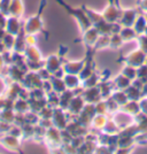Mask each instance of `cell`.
<instances>
[{
    "instance_id": "obj_4",
    "label": "cell",
    "mask_w": 147,
    "mask_h": 154,
    "mask_svg": "<svg viewBox=\"0 0 147 154\" xmlns=\"http://www.w3.org/2000/svg\"><path fill=\"white\" fill-rule=\"evenodd\" d=\"M24 13V4L22 0H12L9 5V12L8 15H13L16 17H20Z\"/></svg>"
},
{
    "instance_id": "obj_1",
    "label": "cell",
    "mask_w": 147,
    "mask_h": 154,
    "mask_svg": "<svg viewBox=\"0 0 147 154\" xmlns=\"http://www.w3.org/2000/svg\"><path fill=\"white\" fill-rule=\"evenodd\" d=\"M0 145L4 148H6L8 151L12 152H20V147H21V138L14 137V136L9 135V134H5V135L0 136Z\"/></svg>"
},
{
    "instance_id": "obj_5",
    "label": "cell",
    "mask_w": 147,
    "mask_h": 154,
    "mask_svg": "<svg viewBox=\"0 0 147 154\" xmlns=\"http://www.w3.org/2000/svg\"><path fill=\"white\" fill-rule=\"evenodd\" d=\"M16 113L14 112V109H2L0 110V120L5 121L7 123H14V119H15Z\"/></svg>"
},
{
    "instance_id": "obj_2",
    "label": "cell",
    "mask_w": 147,
    "mask_h": 154,
    "mask_svg": "<svg viewBox=\"0 0 147 154\" xmlns=\"http://www.w3.org/2000/svg\"><path fill=\"white\" fill-rule=\"evenodd\" d=\"M23 29L26 35H36L37 32L41 31L43 29V22L40 20V15L37 14L35 16H31L30 19L26 21L23 24Z\"/></svg>"
},
{
    "instance_id": "obj_6",
    "label": "cell",
    "mask_w": 147,
    "mask_h": 154,
    "mask_svg": "<svg viewBox=\"0 0 147 154\" xmlns=\"http://www.w3.org/2000/svg\"><path fill=\"white\" fill-rule=\"evenodd\" d=\"M2 44L5 46V50L6 51H13V47H14V43H15V36L14 35H11L6 32L5 36L2 37Z\"/></svg>"
},
{
    "instance_id": "obj_7",
    "label": "cell",
    "mask_w": 147,
    "mask_h": 154,
    "mask_svg": "<svg viewBox=\"0 0 147 154\" xmlns=\"http://www.w3.org/2000/svg\"><path fill=\"white\" fill-rule=\"evenodd\" d=\"M12 127L11 123H7L2 120H0V136L1 135H5V134H8L9 129Z\"/></svg>"
},
{
    "instance_id": "obj_8",
    "label": "cell",
    "mask_w": 147,
    "mask_h": 154,
    "mask_svg": "<svg viewBox=\"0 0 147 154\" xmlns=\"http://www.w3.org/2000/svg\"><path fill=\"white\" fill-rule=\"evenodd\" d=\"M6 20H7L6 15L0 12V29H5V26H6Z\"/></svg>"
},
{
    "instance_id": "obj_3",
    "label": "cell",
    "mask_w": 147,
    "mask_h": 154,
    "mask_svg": "<svg viewBox=\"0 0 147 154\" xmlns=\"http://www.w3.org/2000/svg\"><path fill=\"white\" fill-rule=\"evenodd\" d=\"M22 28H23V26L21 23V19L20 17H16V16H13V15H7L6 26H5L6 32L16 36L22 30Z\"/></svg>"
},
{
    "instance_id": "obj_9",
    "label": "cell",
    "mask_w": 147,
    "mask_h": 154,
    "mask_svg": "<svg viewBox=\"0 0 147 154\" xmlns=\"http://www.w3.org/2000/svg\"><path fill=\"white\" fill-rule=\"evenodd\" d=\"M5 51H6V50H5V46H4V44H2V42L0 40V54H2Z\"/></svg>"
},
{
    "instance_id": "obj_10",
    "label": "cell",
    "mask_w": 147,
    "mask_h": 154,
    "mask_svg": "<svg viewBox=\"0 0 147 154\" xmlns=\"http://www.w3.org/2000/svg\"><path fill=\"white\" fill-rule=\"evenodd\" d=\"M5 33H6L5 29H0V40H2V37L5 36Z\"/></svg>"
}]
</instances>
